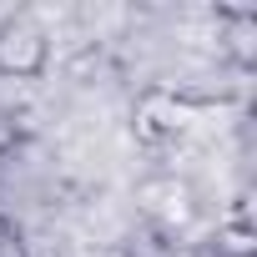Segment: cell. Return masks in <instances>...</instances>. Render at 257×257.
I'll return each instance as SVG.
<instances>
[{
    "mask_svg": "<svg viewBox=\"0 0 257 257\" xmlns=\"http://www.w3.org/2000/svg\"><path fill=\"white\" fill-rule=\"evenodd\" d=\"M51 66V36L31 16H6L0 21V76L6 81H36Z\"/></svg>",
    "mask_w": 257,
    "mask_h": 257,
    "instance_id": "1",
    "label": "cell"
},
{
    "mask_svg": "<svg viewBox=\"0 0 257 257\" xmlns=\"http://www.w3.org/2000/svg\"><path fill=\"white\" fill-rule=\"evenodd\" d=\"M217 51L237 71L257 66V11L252 6H232V11L217 16Z\"/></svg>",
    "mask_w": 257,
    "mask_h": 257,
    "instance_id": "2",
    "label": "cell"
},
{
    "mask_svg": "<svg viewBox=\"0 0 257 257\" xmlns=\"http://www.w3.org/2000/svg\"><path fill=\"white\" fill-rule=\"evenodd\" d=\"M137 202H142L162 227H182V222L192 217V187L177 182V177H152V182H142V187H137Z\"/></svg>",
    "mask_w": 257,
    "mask_h": 257,
    "instance_id": "3",
    "label": "cell"
},
{
    "mask_svg": "<svg viewBox=\"0 0 257 257\" xmlns=\"http://www.w3.org/2000/svg\"><path fill=\"white\" fill-rule=\"evenodd\" d=\"M212 257H257V227L247 217H227L212 232Z\"/></svg>",
    "mask_w": 257,
    "mask_h": 257,
    "instance_id": "4",
    "label": "cell"
},
{
    "mask_svg": "<svg viewBox=\"0 0 257 257\" xmlns=\"http://www.w3.org/2000/svg\"><path fill=\"white\" fill-rule=\"evenodd\" d=\"M0 257H26V252H21V237H16V227H11V217H0Z\"/></svg>",
    "mask_w": 257,
    "mask_h": 257,
    "instance_id": "5",
    "label": "cell"
}]
</instances>
